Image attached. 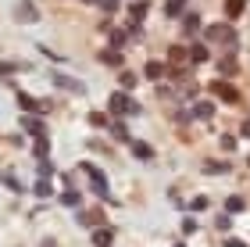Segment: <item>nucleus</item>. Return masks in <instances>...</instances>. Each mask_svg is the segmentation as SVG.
<instances>
[{
    "label": "nucleus",
    "instance_id": "obj_14",
    "mask_svg": "<svg viewBox=\"0 0 250 247\" xmlns=\"http://www.w3.org/2000/svg\"><path fill=\"white\" fill-rule=\"evenodd\" d=\"M111 240H115V233H111V229H93V244L97 247H111Z\"/></svg>",
    "mask_w": 250,
    "mask_h": 247
},
{
    "label": "nucleus",
    "instance_id": "obj_13",
    "mask_svg": "<svg viewBox=\"0 0 250 247\" xmlns=\"http://www.w3.org/2000/svg\"><path fill=\"white\" fill-rule=\"evenodd\" d=\"M243 7H247V0H225V15L229 18H240Z\"/></svg>",
    "mask_w": 250,
    "mask_h": 247
},
{
    "label": "nucleus",
    "instance_id": "obj_1",
    "mask_svg": "<svg viewBox=\"0 0 250 247\" xmlns=\"http://www.w3.org/2000/svg\"><path fill=\"white\" fill-rule=\"evenodd\" d=\"M107 111H111V115H140V104L129 97V90H118V93H111Z\"/></svg>",
    "mask_w": 250,
    "mask_h": 247
},
{
    "label": "nucleus",
    "instance_id": "obj_39",
    "mask_svg": "<svg viewBox=\"0 0 250 247\" xmlns=\"http://www.w3.org/2000/svg\"><path fill=\"white\" fill-rule=\"evenodd\" d=\"M43 247H54V244H50V240H47V244H43Z\"/></svg>",
    "mask_w": 250,
    "mask_h": 247
},
{
    "label": "nucleus",
    "instance_id": "obj_28",
    "mask_svg": "<svg viewBox=\"0 0 250 247\" xmlns=\"http://www.w3.org/2000/svg\"><path fill=\"white\" fill-rule=\"evenodd\" d=\"M89 126H97V129H100V126H107V115H100V111H93V115H89Z\"/></svg>",
    "mask_w": 250,
    "mask_h": 247
},
{
    "label": "nucleus",
    "instance_id": "obj_18",
    "mask_svg": "<svg viewBox=\"0 0 250 247\" xmlns=\"http://www.w3.org/2000/svg\"><path fill=\"white\" fill-rule=\"evenodd\" d=\"M183 29L189 32V36H193V32H200L204 25H200V15H186V22H183Z\"/></svg>",
    "mask_w": 250,
    "mask_h": 247
},
{
    "label": "nucleus",
    "instance_id": "obj_2",
    "mask_svg": "<svg viewBox=\"0 0 250 247\" xmlns=\"http://www.w3.org/2000/svg\"><path fill=\"white\" fill-rule=\"evenodd\" d=\"M79 168L89 176V186H93V194H100V197H107V176L100 172V168L93 165V161H79Z\"/></svg>",
    "mask_w": 250,
    "mask_h": 247
},
{
    "label": "nucleus",
    "instance_id": "obj_32",
    "mask_svg": "<svg viewBox=\"0 0 250 247\" xmlns=\"http://www.w3.org/2000/svg\"><path fill=\"white\" fill-rule=\"evenodd\" d=\"M229 229H232V219L222 215V219H218V233H229Z\"/></svg>",
    "mask_w": 250,
    "mask_h": 247
},
{
    "label": "nucleus",
    "instance_id": "obj_36",
    "mask_svg": "<svg viewBox=\"0 0 250 247\" xmlns=\"http://www.w3.org/2000/svg\"><path fill=\"white\" fill-rule=\"evenodd\" d=\"M225 247H247L243 240H236V237H229V240H225Z\"/></svg>",
    "mask_w": 250,
    "mask_h": 247
},
{
    "label": "nucleus",
    "instance_id": "obj_12",
    "mask_svg": "<svg viewBox=\"0 0 250 247\" xmlns=\"http://www.w3.org/2000/svg\"><path fill=\"white\" fill-rule=\"evenodd\" d=\"M183 11H186V0H165V15H168V18L183 15Z\"/></svg>",
    "mask_w": 250,
    "mask_h": 247
},
{
    "label": "nucleus",
    "instance_id": "obj_34",
    "mask_svg": "<svg viewBox=\"0 0 250 247\" xmlns=\"http://www.w3.org/2000/svg\"><path fill=\"white\" fill-rule=\"evenodd\" d=\"M183 233H197V219H183Z\"/></svg>",
    "mask_w": 250,
    "mask_h": 247
},
{
    "label": "nucleus",
    "instance_id": "obj_6",
    "mask_svg": "<svg viewBox=\"0 0 250 247\" xmlns=\"http://www.w3.org/2000/svg\"><path fill=\"white\" fill-rule=\"evenodd\" d=\"M143 75H146V79H161V75H168V68H165V61H146L143 65Z\"/></svg>",
    "mask_w": 250,
    "mask_h": 247
},
{
    "label": "nucleus",
    "instance_id": "obj_21",
    "mask_svg": "<svg viewBox=\"0 0 250 247\" xmlns=\"http://www.w3.org/2000/svg\"><path fill=\"white\" fill-rule=\"evenodd\" d=\"M79 222H83V226H97V222H104V215H100V211H86Z\"/></svg>",
    "mask_w": 250,
    "mask_h": 247
},
{
    "label": "nucleus",
    "instance_id": "obj_24",
    "mask_svg": "<svg viewBox=\"0 0 250 247\" xmlns=\"http://www.w3.org/2000/svg\"><path fill=\"white\" fill-rule=\"evenodd\" d=\"M100 61H104V65H122V54L118 50H104V54H100Z\"/></svg>",
    "mask_w": 250,
    "mask_h": 247
},
{
    "label": "nucleus",
    "instance_id": "obj_25",
    "mask_svg": "<svg viewBox=\"0 0 250 247\" xmlns=\"http://www.w3.org/2000/svg\"><path fill=\"white\" fill-rule=\"evenodd\" d=\"M61 204H64V208H79V194H72V190L61 194Z\"/></svg>",
    "mask_w": 250,
    "mask_h": 247
},
{
    "label": "nucleus",
    "instance_id": "obj_40",
    "mask_svg": "<svg viewBox=\"0 0 250 247\" xmlns=\"http://www.w3.org/2000/svg\"><path fill=\"white\" fill-rule=\"evenodd\" d=\"M86 4H97V0H86Z\"/></svg>",
    "mask_w": 250,
    "mask_h": 247
},
{
    "label": "nucleus",
    "instance_id": "obj_11",
    "mask_svg": "<svg viewBox=\"0 0 250 247\" xmlns=\"http://www.w3.org/2000/svg\"><path fill=\"white\" fill-rule=\"evenodd\" d=\"M18 22H36V11L29 0H18Z\"/></svg>",
    "mask_w": 250,
    "mask_h": 247
},
{
    "label": "nucleus",
    "instance_id": "obj_5",
    "mask_svg": "<svg viewBox=\"0 0 250 247\" xmlns=\"http://www.w3.org/2000/svg\"><path fill=\"white\" fill-rule=\"evenodd\" d=\"M18 108L29 111V115H43V111L50 108V100H36V97H29V93H18Z\"/></svg>",
    "mask_w": 250,
    "mask_h": 247
},
{
    "label": "nucleus",
    "instance_id": "obj_15",
    "mask_svg": "<svg viewBox=\"0 0 250 247\" xmlns=\"http://www.w3.org/2000/svg\"><path fill=\"white\" fill-rule=\"evenodd\" d=\"M50 190H54V186H50V179H47V176H40V179H36V186H32V194H36V197H50Z\"/></svg>",
    "mask_w": 250,
    "mask_h": 247
},
{
    "label": "nucleus",
    "instance_id": "obj_16",
    "mask_svg": "<svg viewBox=\"0 0 250 247\" xmlns=\"http://www.w3.org/2000/svg\"><path fill=\"white\" fill-rule=\"evenodd\" d=\"M54 83H58V86H64V90H72V93H83V83L68 79V75H54Z\"/></svg>",
    "mask_w": 250,
    "mask_h": 247
},
{
    "label": "nucleus",
    "instance_id": "obj_29",
    "mask_svg": "<svg viewBox=\"0 0 250 247\" xmlns=\"http://www.w3.org/2000/svg\"><path fill=\"white\" fill-rule=\"evenodd\" d=\"M136 86V75L132 72H122V90H132Z\"/></svg>",
    "mask_w": 250,
    "mask_h": 247
},
{
    "label": "nucleus",
    "instance_id": "obj_37",
    "mask_svg": "<svg viewBox=\"0 0 250 247\" xmlns=\"http://www.w3.org/2000/svg\"><path fill=\"white\" fill-rule=\"evenodd\" d=\"M100 4H104L107 11H115V7H118V0H100Z\"/></svg>",
    "mask_w": 250,
    "mask_h": 247
},
{
    "label": "nucleus",
    "instance_id": "obj_4",
    "mask_svg": "<svg viewBox=\"0 0 250 247\" xmlns=\"http://www.w3.org/2000/svg\"><path fill=\"white\" fill-rule=\"evenodd\" d=\"M204 36H208L211 43H229V47H232V43H236V29H232V25H222V22H218V25H211Z\"/></svg>",
    "mask_w": 250,
    "mask_h": 247
},
{
    "label": "nucleus",
    "instance_id": "obj_22",
    "mask_svg": "<svg viewBox=\"0 0 250 247\" xmlns=\"http://www.w3.org/2000/svg\"><path fill=\"white\" fill-rule=\"evenodd\" d=\"M189 58V54L183 50V47H172V50H168V61H172V65H179V61H186Z\"/></svg>",
    "mask_w": 250,
    "mask_h": 247
},
{
    "label": "nucleus",
    "instance_id": "obj_17",
    "mask_svg": "<svg viewBox=\"0 0 250 247\" xmlns=\"http://www.w3.org/2000/svg\"><path fill=\"white\" fill-rule=\"evenodd\" d=\"M0 179H4V186L11 190V194H21V183L15 179V172H0Z\"/></svg>",
    "mask_w": 250,
    "mask_h": 247
},
{
    "label": "nucleus",
    "instance_id": "obj_3",
    "mask_svg": "<svg viewBox=\"0 0 250 247\" xmlns=\"http://www.w3.org/2000/svg\"><path fill=\"white\" fill-rule=\"evenodd\" d=\"M211 93L218 100H225V104H240V90H236L232 83H225V79H214L211 83Z\"/></svg>",
    "mask_w": 250,
    "mask_h": 247
},
{
    "label": "nucleus",
    "instance_id": "obj_9",
    "mask_svg": "<svg viewBox=\"0 0 250 247\" xmlns=\"http://www.w3.org/2000/svg\"><path fill=\"white\" fill-rule=\"evenodd\" d=\"M132 154H136V158H143V161H150V158H154V147H150V143L132 140Z\"/></svg>",
    "mask_w": 250,
    "mask_h": 247
},
{
    "label": "nucleus",
    "instance_id": "obj_23",
    "mask_svg": "<svg viewBox=\"0 0 250 247\" xmlns=\"http://www.w3.org/2000/svg\"><path fill=\"white\" fill-rule=\"evenodd\" d=\"M111 133H115V140H129V126H125V122H115Z\"/></svg>",
    "mask_w": 250,
    "mask_h": 247
},
{
    "label": "nucleus",
    "instance_id": "obj_8",
    "mask_svg": "<svg viewBox=\"0 0 250 247\" xmlns=\"http://www.w3.org/2000/svg\"><path fill=\"white\" fill-rule=\"evenodd\" d=\"M129 18L140 25V18H146V0H132L129 4Z\"/></svg>",
    "mask_w": 250,
    "mask_h": 247
},
{
    "label": "nucleus",
    "instance_id": "obj_31",
    "mask_svg": "<svg viewBox=\"0 0 250 247\" xmlns=\"http://www.w3.org/2000/svg\"><path fill=\"white\" fill-rule=\"evenodd\" d=\"M40 176H54V161L43 158V161H40Z\"/></svg>",
    "mask_w": 250,
    "mask_h": 247
},
{
    "label": "nucleus",
    "instance_id": "obj_30",
    "mask_svg": "<svg viewBox=\"0 0 250 247\" xmlns=\"http://www.w3.org/2000/svg\"><path fill=\"white\" fill-rule=\"evenodd\" d=\"M208 172H229V161H211Z\"/></svg>",
    "mask_w": 250,
    "mask_h": 247
},
{
    "label": "nucleus",
    "instance_id": "obj_20",
    "mask_svg": "<svg viewBox=\"0 0 250 247\" xmlns=\"http://www.w3.org/2000/svg\"><path fill=\"white\" fill-rule=\"evenodd\" d=\"M218 72H225V75H232V72H236V58H232V54L218 61Z\"/></svg>",
    "mask_w": 250,
    "mask_h": 247
},
{
    "label": "nucleus",
    "instance_id": "obj_7",
    "mask_svg": "<svg viewBox=\"0 0 250 247\" xmlns=\"http://www.w3.org/2000/svg\"><path fill=\"white\" fill-rule=\"evenodd\" d=\"M211 115H214V104H211V100H197V104H193V118L208 122Z\"/></svg>",
    "mask_w": 250,
    "mask_h": 247
},
{
    "label": "nucleus",
    "instance_id": "obj_27",
    "mask_svg": "<svg viewBox=\"0 0 250 247\" xmlns=\"http://www.w3.org/2000/svg\"><path fill=\"white\" fill-rule=\"evenodd\" d=\"M225 208H229V211H243L247 204H243V197H229V201H225Z\"/></svg>",
    "mask_w": 250,
    "mask_h": 247
},
{
    "label": "nucleus",
    "instance_id": "obj_19",
    "mask_svg": "<svg viewBox=\"0 0 250 247\" xmlns=\"http://www.w3.org/2000/svg\"><path fill=\"white\" fill-rule=\"evenodd\" d=\"M21 126H25L32 136H43V122H40V118H21Z\"/></svg>",
    "mask_w": 250,
    "mask_h": 247
},
{
    "label": "nucleus",
    "instance_id": "obj_38",
    "mask_svg": "<svg viewBox=\"0 0 250 247\" xmlns=\"http://www.w3.org/2000/svg\"><path fill=\"white\" fill-rule=\"evenodd\" d=\"M243 140H250V122H243Z\"/></svg>",
    "mask_w": 250,
    "mask_h": 247
},
{
    "label": "nucleus",
    "instance_id": "obj_10",
    "mask_svg": "<svg viewBox=\"0 0 250 247\" xmlns=\"http://www.w3.org/2000/svg\"><path fill=\"white\" fill-rule=\"evenodd\" d=\"M186 54H189V61H193V65H200V61H208V47H204V43H193V47H189Z\"/></svg>",
    "mask_w": 250,
    "mask_h": 247
},
{
    "label": "nucleus",
    "instance_id": "obj_26",
    "mask_svg": "<svg viewBox=\"0 0 250 247\" xmlns=\"http://www.w3.org/2000/svg\"><path fill=\"white\" fill-rule=\"evenodd\" d=\"M47 151H50L47 136H36V154H40V158H47Z\"/></svg>",
    "mask_w": 250,
    "mask_h": 247
},
{
    "label": "nucleus",
    "instance_id": "obj_33",
    "mask_svg": "<svg viewBox=\"0 0 250 247\" xmlns=\"http://www.w3.org/2000/svg\"><path fill=\"white\" fill-rule=\"evenodd\" d=\"M7 72H18V65L15 61H0V75H7Z\"/></svg>",
    "mask_w": 250,
    "mask_h": 247
},
{
    "label": "nucleus",
    "instance_id": "obj_35",
    "mask_svg": "<svg viewBox=\"0 0 250 247\" xmlns=\"http://www.w3.org/2000/svg\"><path fill=\"white\" fill-rule=\"evenodd\" d=\"M236 147V136H222V151H232Z\"/></svg>",
    "mask_w": 250,
    "mask_h": 247
}]
</instances>
